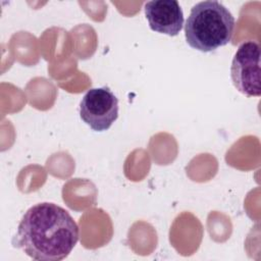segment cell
<instances>
[{"label": "cell", "mask_w": 261, "mask_h": 261, "mask_svg": "<svg viewBox=\"0 0 261 261\" xmlns=\"http://www.w3.org/2000/svg\"><path fill=\"white\" fill-rule=\"evenodd\" d=\"M145 15L152 31L176 36L184 25V13L176 0L148 1L144 6Z\"/></svg>", "instance_id": "5"}, {"label": "cell", "mask_w": 261, "mask_h": 261, "mask_svg": "<svg viewBox=\"0 0 261 261\" xmlns=\"http://www.w3.org/2000/svg\"><path fill=\"white\" fill-rule=\"evenodd\" d=\"M234 17L216 0H205L194 5L185 24L187 43L202 52L225 46L232 38Z\"/></svg>", "instance_id": "2"}, {"label": "cell", "mask_w": 261, "mask_h": 261, "mask_svg": "<svg viewBox=\"0 0 261 261\" xmlns=\"http://www.w3.org/2000/svg\"><path fill=\"white\" fill-rule=\"evenodd\" d=\"M80 116L93 130H107L118 117V99L108 87L90 89L80 103Z\"/></svg>", "instance_id": "4"}, {"label": "cell", "mask_w": 261, "mask_h": 261, "mask_svg": "<svg viewBox=\"0 0 261 261\" xmlns=\"http://www.w3.org/2000/svg\"><path fill=\"white\" fill-rule=\"evenodd\" d=\"M79 241V226L64 208L49 202L32 206L18 223L12 245L39 261L66 258Z\"/></svg>", "instance_id": "1"}, {"label": "cell", "mask_w": 261, "mask_h": 261, "mask_svg": "<svg viewBox=\"0 0 261 261\" xmlns=\"http://www.w3.org/2000/svg\"><path fill=\"white\" fill-rule=\"evenodd\" d=\"M230 76L233 86L248 97H259L260 88V45L256 41L242 43L231 62Z\"/></svg>", "instance_id": "3"}]
</instances>
